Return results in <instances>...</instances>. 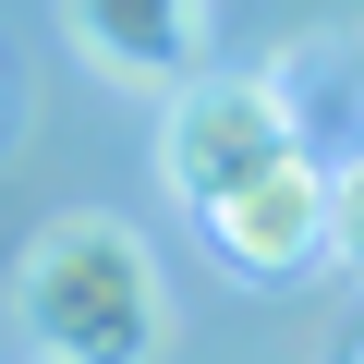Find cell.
Segmentation results:
<instances>
[{
  "mask_svg": "<svg viewBox=\"0 0 364 364\" xmlns=\"http://www.w3.org/2000/svg\"><path fill=\"white\" fill-rule=\"evenodd\" d=\"M328 255L352 267V291H364V146L328 170Z\"/></svg>",
  "mask_w": 364,
  "mask_h": 364,
  "instance_id": "obj_5",
  "label": "cell"
},
{
  "mask_svg": "<svg viewBox=\"0 0 364 364\" xmlns=\"http://www.w3.org/2000/svg\"><path fill=\"white\" fill-rule=\"evenodd\" d=\"M352 352H364V340H352Z\"/></svg>",
  "mask_w": 364,
  "mask_h": 364,
  "instance_id": "obj_6",
  "label": "cell"
},
{
  "mask_svg": "<svg viewBox=\"0 0 364 364\" xmlns=\"http://www.w3.org/2000/svg\"><path fill=\"white\" fill-rule=\"evenodd\" d=\"M195 219H207V243H219V267H231V279L279 291L291 267H316V255H328V170H316L304 146H279V158H255L243 182H219Z\"/></svg>",
  "mask_w": 364,
  "mask_h": 364,
  "instance_id": "obj_3",
  "label": "cell"
},
{
  "mask_svg": "<svg viewBox=\"0 0 364 364\" xmlns=\"http://www.w3.org/2000/svg\"><path fill=\"white\" fill-rule=\"evenodd\" d=\"M279 146H304V122H291V97H279L267 73H182V97H170V122H158V182L207 207L219 182H243V170L279 158Z\"/></svg>",
  "mask_w": 364,
  "mask_h": 364,
  "instance_id": "obj_2",
  "label": "cell"
},
{
  "mask_svg": "<svg viewBox=\"0 0 364 364\" xmlns=\"http://www.w3.org/2000/svg\"><path fill=\"white\" fill-rule=\"evenodd\" d=\"M61 25L122 85H182L207 61V0H61Z\"/></svg>",
  "mask_w": 364,
  "mask_h": 364,
  "instance_id": "obj_4",
  "label": "cell"
},
{
  "mask_svg": "<svg viewBox=\"0 0 364 364\" xmlns=\"http://www.w3.org/2000/svg\"><path fill=\"white\" fill-rule=\"evenodd\" d=\"M13 340L49 364H146L170 340V291L134 219H49L13 255Z\"/></svg>",
  "mask_w": 364,
  "mask_h": 364,
  "instance_id": "obj_1",
  "label": "cell"
}]
</instances>
